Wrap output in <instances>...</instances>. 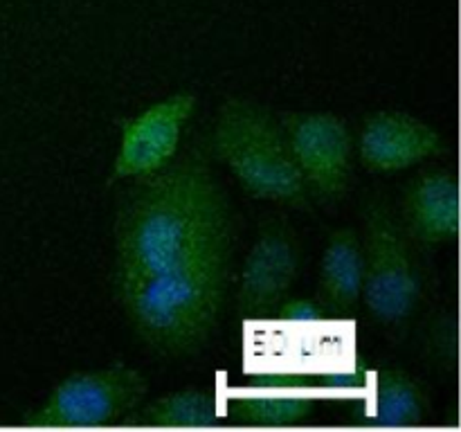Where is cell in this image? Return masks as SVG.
<instances>
[{
    "label": "cell",
    "instance_id": "52a82bcc",
    "mask_svg": "<svg viewBox=\"0 0 461 432\" xmlns=\"http://www.w3.org/2000/svg\"><path fill=\"white\" fill-rule=\"evenodd\" d=\"M196 104V93L180 90L122 122L120 148L113 160L111 183L144 178L169 165L178 151L185 122L194 115Z\"/></svg>",
    "mask_w": 461,
    "mask_h": 432
},
{
    "label": "cell",
    "instance_id": "9c48e42d",
    "mask_svg": "<svg viewBox=\"0 0 461 432\" xmlns=\"http://www.w3.org/2000/svg\"><path fill=\"white\" fill-rule=\"evenodd\" d=\"M401 225L419 246H441L459 234V180L453 169H428L410 183Z\"/></svg>",
    "mask_w": 461,
    "mask_h": 432
},
{
    "label": "cell",
    "instance_id": "ba28073f",
    "mask_svg": "<svg viewBox=\"0 0 461 432\" xmlns=\"http://www.w3.org/2000/svg\"><path fill=\"white\" fill-rule=\"evenodd\" d=\"M444 151L446 140L435 126L396 108L365 117L358 135L360 165L376 174L403 171Z\"/></svg>",
    "mask_w": 461,
    "mask_h": 432
},
{
    "label": "cell",
    "instance_id": "5b68a950",
    "mask_svg": "<svg viewBox=\"0 0 461 432\" xmlns=\"http://www.w3.org/2000/svg\"><path fill=\"white\" fill-rule=\"evenodd\" d=\"M302 256L297 230L286 219L268 216L261 220L234 295V313L241 322L268 318L286 300L300 277Z\"/></svg>",
    "mask_w": 461,
    "mask_h": 432
},
{
    "label": "cell",
    "instance_id": "7a4b0ae2",
    "mask_svg": "<svg viewBox=\"0 0 461 432\" xmlns=\"http://www.w3.org/2000/svg\"><path fill=\"white\" fill-rule=\"evenodd\" d=\"M212 153L246 192L291 207H309L311 192L277 117L261 104L223 102L212 130Z\"/></svg>",
    "mask_w": 461,
    "mask_h": 432
},
{
    "label": "cell",
    "instance_id": "5bb4252c",
    "mask_svg": "<svg viewBox=\"0 0 461 432\" xmlns=\"http://www.w3.org/2000/svg\"><path fill=\"white\" fill-rule=\"evenodd\" d=\"M426 354L439 372H457L459 364V327L457 310L441 309L426 328Z\"/></svg>",
    "mask_w": 461,
    "mask_h": 432
},
{
    "label": "cell",
    "instance_id": "4fadbf2b",
    "mask_svg": "<svg viewBox=\"0 0 461 432\" xmlns=\"http://www.w3.org/2000/svg\"><path fill=\"white\" fill-rule=\"evenodd\" d=\"M126 423L151 428H216L228 423V414L216 392L187 387L138 408Z\"/></svg>",
    "mask_w": 461,
    "mask_h": 432
},
{
    "label": "cell",
    "instance_id": "6da1fadb",
    "mask_svg": "<svg viewBox=\"0 0 461 432\" xmlns=\"http://www.w3.org/2000/svg\"><path fill=\"white\" fill-rule=\"evenodd\" d=\"M234 219L201 151L135 178L113 228V292L135 336L169 358L205 349L232 277Z\"/></svg>",
    "mask_w": 461,
    "mask_h": 432
},
{
    "label": "cell",
    "instance_id": "3957f363",
    "mask_svg": "<svg viewBox=\"0 0 461 432\" xmlns=\"http://www.w3.org/2000/svg\"><path fill=\"white\" fill-rule=\"evenodd\" d=\"M365 220L363 306L381 327H401L419 309L426 291L423 266L394 212L369 198Z\"/></svg>",
    "mask_w": 461,
    "mask_h": 432
},
{
    "label": "cell",
    "instance_id": "8992f818",
    "mask_svg": "<svg viewBox=\"0 0 461 432\" xmlns=\"http://www.w3.org/2000/svg\"><path fill=\"white\" fill-rule=\"evenodd\" d=\"M279 124L311 196L324 202L340 201L349 187L354 153L347 122L329 111H286Z\"/></svg>",
    "mask_w": 461,
    "mask_h": 432
},
{
    "label": "cell",
    "instance_id": "7c38bea8",
    "mask_svg": "<svg viewBox=\"0 0 461 432\" xmlns=\"http://www.w3.org/2000/svg\"><path fill=\"white\" fill-rule=\"evenodd\" d=\"M432 417V400L426 387L401 367L376 374L365 423L374 428H419Z\"/></svg>",
    "mask_w": 461,
    "mask_h": 432
},
{
    "label": "cell",
    "instance_id": "8fae6325",
    "mask_svg": "<svg viewBox=\"0 0 461 432\" xmlns=\"http://www.w3.org/2000/svg\"><path fill=\"white\" fill-rule=\"evenodd\" d=\"M365 252L354 228H338L329 234L318 270L320 304L329 318H351L363 300Z\"/></svg>",
    "mask_w": 461,
    "mask_h": 432
},
{
    "label": "cell",
    "instance_id": "277c9868",
    "mask_svg": "<svg viewBox=\"0 0 461 432\" xmlns=\"http://www.w3.org/2000/svg\"><path fill=\"white\" fill-rule=\"evenodd\" d=\"M149 392L147 376L124 363L63 378L36 412L25 418L34 428H106L126 423Z\"/></svg>",
    "mask_w": 461,
    "mask_h": 432
},
{
    "label": "cell",
    "instance_id": "30bf717a",
    "mask_svg": "<svg viewBox=\"0 0 461 432\" xmlns=\"http://www.w3.org/2000/svg\"><path fill=\"white\" fill-rule=\"evenodd\" d=\"M228 423L248 428H300L318 414V399L300 381L264 378L225 403Z\"/></svg>",
    "mask_w": 461,
    "mask_h": 432
},
{
    "label": "cell",
    "instance_id": "9a60e30c",
    "mask_svg": "<svg viewBox=\"0 0 461 432\" xmlns=\"http://www.w3.org/2000/svg\"><path fill=\"white\" fill-rule=\"evenodd\" d=\"M273 315L277 322L282 324H293V327H306V324H320L329 318V313L324 310V306L315 300H284L277 309L273 310Z\"/></svg>",
    "mask_w": 461,
    "mask_h": 432
}]
</instances>
